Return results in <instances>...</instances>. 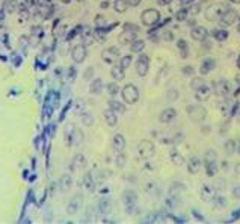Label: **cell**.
Instances as JSON below:
<instances>
[{
  "mask_svg": "<svg viewBox=\"0 0 240 224\" xmlns=\"http://www.w3.org/2000/svg\"><path fill=\"white\" fill-rule=\"evenodd\" d=\"M187 114L193 123H202L207 117V111L201 105H193V106L187 107Z\"/></svg>",
  "mask_w": 240,
  "mask_h": 224,
  "instance_id": "cell-1",
  "label": "cell"
},
{
  "mask_svg": "<svg viewBox=\"0 0 240 224\" xmlns=\"http://www.w3.org/2000/svg\"><path fill=\"white\" fill-rule=\"evenodd\" d=\"M121 94H122L124 102L128 103V105H133V103H136L139 100V91H137V88L135 85H126Z\"/></svg>",
  "mask_w": 240,
  "mask_h": 224,
  "instance_id": "cell-2",
  "label": "cell"
},
{
  "mask_svg": "<svg viewBox=\"0 0 240 224\" xmlns=\"http://www.w3.org/2000/svg\"><path fill=\"white\" fill-rule=\"evenodd\" d=\"M160 20V14L157 9H147L142 12V23L145 26H156Z\"/></svg>",
  "mask_w": 240,
  "mask_h": 224,
  "instance_id": "cell-3",
  "label": "cell"
},
{
  "mask_svg": "<svg viewBox=\"0 0 240 224\" xmlns=\"http://www.w3.org/2000/svg\"><path fill=\"white\" fill-rule=\"evenodd\" d=\"M225 11H227V6H224V5L217 3V5H215V6L207 8L206 17L208 18V20H213V18H220V15H222Z\"/></svg>",
  "mask_w": 240,
  "mask_h": 224,
  "instance_id": "cell-4",
  "label": "cell"
},
{
  "mask_svg": "<svg viewBox=\"0 0 240 224\" xmlns=\"http://www.w3.org/2000/svg\"><path fill=\"white\" fill-rule=\"evenodd\" d=\"M148 67H149V59L147 55H140L136 61V71L139 76H145L148 73Z\"/></svg>",
  "mask_w": 240,
  "mask_h": 224,
  "instance_id": "cell-5",
  "label": "cell"
},
{
  "mask_svg": "<svg viewBox=\"0 0 240 224\" xmlns=\"http://www.w3.org/2000/svg\"><path fill=\"white\" fill-rule=\"evenodd\" d=\"M137 150H139V154L142 158H151L153 153H154V145L151 144L149 141H140L139 145H137Z\"/></svg>",
  "mask_w": 240,
  "mask_h": 224,
  "instance_id": "cell-6",
  "label": "cell"
},
{
  "mask_svg": "<svg viewBox=\"0 0 240 224\" xmlns=\"http://www.w3.org/2000/svg\"><path fill=\"white\" fill-rule=\"evenodd\" d=\"M206 168L210 176L215 174V171H216V154L211 150H208L206 154Z\"/></svg>",
  "mask_w": 240,
  "mask_h": 224,
  "instance_id": "cell-7",
  "label": "cell"
},
{
  "mask_svg": "<svg viewBox=\"0 0 240 224\" xmlns=\"http://www.w3.org/2000/svg\"><path fill=\"white\" fill-rule=\"evenodd\" d=\"M219 20H220V23L224 24V26H231V24L236 23V20H237V12L233 11V9H227V11L220 15Z\"/></svg>",
  "mask_w": 240,
  "mask_h": 224,
  "instance_id": "cell-8",
  "label": "cell"
},
{
  "mask_svg": "<svg viewBox=\"0 0 240 224\" xmlns=\"http://www.w3.org/2000/svg\"><path fill=\"white\" fill-rule=\"evenodd\" d=\"M119 56V52H118V48L116 47H109L106 48L103 52V61L104 62H107V64H112L115 62L116 59Z\"/></svg>",
  "mask_w": 240,
  "mask_h": 224,
  "instance_id": "cell-9",
  "label": "cell"
},
{
  "mask_svg": "<svg viewBox=\"0 0 240 224\" xmlns=\"http://www.w3.org/2000/svg\"><path fill=\"white\" fill-rule=\"evenodd\" d=\"M196 91V98L198 100H207V98H210V95H211V88L208 86V85H206V83H202L198 89H195Z\"/></svg>",
  "mask_w": 240,
  "mask_h": 224,
  "instance_id": "cell-10",
  "label": "cell"
},
{
  "mask_svg": "<svg viewBox=\"0 0 240 224\" xmlns=\"http://www.w3.org/2000/svg\"><path fill=\"white\" fill-rule=\"evenodd\" d=\"M85 56H86V47L83 44H79L76 46V48L73 50V59L76 62H83L85 61Z\"/></svg>",
  "mask_w": 240,
  "mask_h": 224,
  "instance_id": "cell-11",
  "label": "cell"
},
{
  "mask_svg": "<svg viewBox=\"0 0 240 224\" xmlns=\"http://www.w3.org/2000/svg\"><path fill=\"white\" fill-rule=\"evenodd\" d=\"M190 35H192V38L196 39V41H202V39H206L207 38V29L206 27H202V26H196V27L192 29Z\"/></svg>",
  "mask_w": 240,
  "mask_h": 224,
  "instance_id": "cell-12",
  "label": "cell"
},
{
  "mask_svg": "<svg viewBox=\"0 0 240 224\" xmlns=\"http://www.w3.org/2000/svg\"><path fill=\"white\" fill-rule=\"evenodd\" d=\"M175 117H177V112H175L172 107H168V109H165V111L160 114V121H162V123H171Z\"/></svg>",
  "mask_w": 240,
  "mask_h": 224,
  "instance_id": "cell-13",
  "label": "cell"
},
{
  "mask_svg": "<svg viewBox=\"0 0 240 224\" xmlns=\"http://www.w3.org/2000/svg\"><path fill=\"white\" fill-rule=\"evenodd\" d=\"M119 43L121 44H131L135 39H136V32H128V30H124L121 35H119Z\"/></svg>",
  "mask_w": 240,
  "mask_h": 224,
  "instance_id": "cell-14",
  "label": "cell"
},
{
  "mask_svg": "<svg viewBox=\"0 0 240 224\" xmlns=\"http://www.w3.org/2000/svg\"><path fill=\"white\" fill-rule=\"evenodd\" d=\"M124 147H126V139H124V136L122 135H115L113 136V149L118 152V153H121L122 150H124Z\"/></svg>",
  "mask_w": 240,
  "mask_h": 224,
  "instance_id": "cell-15",
  "label": "cell"
},
{
  "mask_svg": "<svg viewBox=\"0 0 240 224\" xmlns=\"http://www.w3.org/2000/svg\"><path fill=\"white\" fill-rule=\"evenodd\" d=\"M104 120H106V123H107L109 126H115V124H116L118 118H116V114H115V111L112 107L107 109V111H104Z\"/></svg>",
  "mask_w": 240,
  "mask_h": 224,
  "instance_id": "cell-16",
  "label": "cell"
},
{
  "mask_svg": "<svg viewBox=\"0 0 240 224\" xmlns=\"http://www.w3.org/2000/svg\"><path fill=\"white\" fill-rule=\"evenodd\" d=\"M187 168H189V171H190V173L196 174V173L201 170V159H199V158H192V159L189 161V165H187Z\"/></svg>",
  "mask_w": 240,
  "mask_h": 224,
  "instance_id": "cell-17",
  "label": "cell"
},
{
  "mask_svg": "<svg viewBox=\"0 0 240 224\" xmlns=\"http://www.w3.org/2000/svg\"><path fill=\"white\" fill-rule=\"evenodd\" d=\"M213 67H215V61L213 59H206L202 62V65H201V74H208Z\"/></svg>",
  "mask_w": 240,
  "mask_h": 224,
  "instance_id": "cell-18",
  "label": "cell"
},
{
  "mask_svg": "<svg viewBox=\"0 0 240 224\" xmlns=\"http://www.w3.org/2000/svg\"><path fill=\"white\" fill-rule=\"evenodd\" d=\"M112 77H113L115 80H122V79H124V68H122L121 65L113 67V68H112Z\"/></svg>",
  "mask_w": 240,
  "mask_h": 224,
  "instance_id": "cell-19",
  "label": "cell"
},
{
  "mask_svg": "<svg viewBox=\"0 0 240 224\" xmlns=\"http://www.w3.org/2000/svg\"><path fill=\"white\" fill-rule=\"evenodd\" d=\"M201 195H202V199H206V200H210V199H213V195H215V191L210 188L208 185H204L202 189H201Z\"/></svg>",
  "mask_w": 240,
  "mask_h": 224,
  "instance_id": "cell-20",
  "label": "cell"
},
{
  "mask_svg": "<svg viewBox=\"0 0 240 224\" xmlns=\"http://www.w3.org/2000/svg\"><path fill=\"white\" fill-rule=\"evenodd\" d=\"M127 6H128V2H127V0H116L115 5H113V8L116 12H126Z\"/></svg>",
  "mask_w": 240,
  "mask_h": 224,
  "instance_id": "cell-21",
  "label": "cell"
},
{
  "mask_svg": "<svg viewBox=\"0 0 240 224\" xmlns=\"http://www.w3.org/2000/svg\"><path fill=\"white\" fill-rule=\"evenodd\" d=\"M215 89H216L217 94H225V93H228V85L225 83V80H219L215 85Z\"/></svg>",
  "mask_w": 240,
  "mask_h": 224,
  "instance_id": "cell-22",
  "label": "cell"
},
{
  "mask_svg": "<svg viewBox=\"0 0 240 224\" xmlns=\"http://www.w3.org/2000/svg\"><path fill=\"white\" fill-rule=\"evenodd\" d=\"M101 88H103V83L100 79H95L91 85V93L92 94H100L101 93Z\"/></svg>",
  "mask_w": 240,
  "mask_h": 224,
  "instance_id": "cell-23",
  "label": "cell"
},
{
  "mask_svg": "<svg viewBox=\"0 0 240 224\" xmlns=\"http://www.w3.org/2000/svg\"><path fill=\"white\" fill-rule=\"evenodd\" d=\"M131 52H136V53H139L140 50H144V47H145V43L142 41V39H135L133 43H131Z\"/></svg>",
  "mask_w": 240,
  "mask_h": 224,
  "instance_id": "cell-24",
  "label": "cell"
},
{
  "mask_svg": "<svg viewBox=\"0 0 240 224\" xmlns=\"http://www.w3.org/2000/svg\"><path fill=\"white\" fill-rule=\"evenodd\" d=\"M213 36L216 38L217 41H224V39L228 38V32H227V30H220V29H217V30L213 32Z\"/></svg>",
  "mask_w": 240,
  "mask_h": 224,
  "instance_id": "cell-25",
  "label": "cell"
},
{
  "mask_svg": "<svg viewBox=\"0 0 240 224\" xmlns=\"http://www.w3.org/2000/svg\"><path fill=\"white\" fill-rule=\"evenodd\" d=\"M171 158H172V162H174V164H177V165H181V164L184 162L183 156H181V154L178 153V152H172Z\"/></svg>",
  "mask_w": 240,
  "mask_h": 224,
  "instance_id": "cell-26",
  "label": "cell"
},
{
  "mask_svg": "<svg viewBox=\"0 0 240 224\" xmlns=\"http://www.w3.org/2000/svg\"><path fill=\"white\" fill-rule=\"evenodd\" d=\"M126 203L127 204H135V201H136V194L135 192H131V191H128L126 192Z\"/></svg>",
  "mask_w": 240,
  "mask_h": 224,
  "instance_id": "cell-27",
  "label": "cell"
},
{
  "mask_svg": "<svg viewBox=\"0 0 240 224\" xmlns=\"http://www.w3.org/2000/svg\"><path fill=\"white\" fill-rule=\"evenodd\" d=\"M177 47L181 48V56L186 58V55H187V46H186V41H184V39H180V41L177 43Z\"/></svg>",
  "mask_w": 240,
  "mask_h": 224,
  "instance_id": "cell-28",
  "label": "cell"
},
{
  "mask_svg": "<svg viewBox=\"0 0 240 224\" xmlns=\"http://www.w3.org/2000/svg\"><path fill=\"white\" fill-rule=\"evenodd\" d=\"M110 107L113 109V111H118V112H124L126 111V107H124V105H121L119 102H110Z\"/></svg>",
  "mask_w": 240,
  "mask_h": 224,
  "instance_id": "cell-29",
  "label": "cell"
},
{
  "mask_svg": "<svg viewBox=\"0 0 240 224\" xmlns=\"http://www.w3.org/2000/svg\"><path fill=\"white\" fill-rule=\"evenodd\" d=\"M130 64H131V56H128V55H127V56H124V58L121 59V64H119V65L126 70V68H128V67H130Z\"/></svg>",
  "mask_w": 240,
  "mask_h": 224,
  "instance_id": "cell-30",
  "label": "cell"
},
{
  "mask_svg": "<svg viewBox=\"0 0 240 224\" xmlns=\"http://www.w3.org/2000/svg\"><path fill=\"white\" fill-rule=\"evenodd\" d=\"M107 91H109V94H112V95H115L118 91H119V88H118V85H116V82H113V83H109L107 85Z\"/></svg>",
  "mask_w": 240,
  "mask_h": 224,
  "instance_id": "cell-31",
  "label": "cell"
},
{
  "mask_svg": "<svg viewBox=\"0 0 240 224\" xmlns=\"http://www.w3.org/2000/svg\"><path fill=\"white\" fill-rule=\"evenodd\" d=\"M166 204L171 208V209H174V208H177L178 206V199H177V195H174L172 199H168V201H166Z\"/></svg>",
  "mask_w": 240,
  "mask_h": 224,
  "instance_id": "cell-32",
  "label": "cell"
},
{
  "mask_svg": "<svg viewBox=\"0 0 240 224\" xmlns=\"http://www.w3.org/2000/svg\"><path fill=\"white\" fill-rule=\"evenodd\" d=\"M201 11V5L199 3H196V5H193V6H190L189 9H187V14H192V15H196L198 12Z\"/></svg>",
  "mask_w": 240,
  "mask_h": 224,
  "instance_id": "cell-33",
  "label": "cell"
},
{
  "mask_svg": "<svg viewBox=\"0 0 240 224\" xmlns=\"http://www.w3.org/2000/svg\"><path fill=\"white\" fill-rule=\"evenodd\" d=\"M175 17H177V20H180V21L186 20V17H187V9H181V11H178L177 14H175Z\"/></svg>",
  "mask_w": 240,
  "mask_h": 224,
  "instance_id": "cell-34",
  "label": "cell"
},
{
  "mask_svg": "<svg viewBox=\"0 0 240 224\" xmlns=\"http://www.w3.org/2000/svg\"><path fill=\"white\" fill-rule=\"evenodd\" d=\"M124 30H128V32H139V27H137V26H135V24H126V26H124Z\"/></svg>",
  "mask_w": 240,
  "mask_h": 224,
  "instance_id": "cell-35",
  "label": "cell"
},
{
  "mask_svg": "<svg viewBox=\"0 0 240 224\" xmlns=\"http://www.w3.org/2000/svg\"><path fill=\"white\" fill-rule=\"evenodd\" d=\"M202 83H204L202 79H193V80H192V88H193V89H198Z\"/></svg>",
  "mask_w": 240,
  "mask_h": 224,
  "instance_id": "cell-36",
  "label": "cell"
},
{
  "mask_svg": "<svg viewBox=\"0 0 240 224\" xmlns=\"http://www.w3.org/2000/svg\"><path fill=\"white\" fill-rule=\"evenodd\" d=\"M116 164H118L119 167H122L124 164H126V156H124L122 153H119V154H118V159H116Z\"/></svg>",
  "mask_w": 240,
  "mask_h": 224,
  "instance_id": "cell-37",
  "label": "cell"
},
{
  "mask_svg": "<svg viewBox=\"0 0 240 224\" xmlns=\"http://www.w3.org/2000/svg\"><path fill=\"white\" fill-rule=\"evenodd\" d=\"M83 123L85 124H92V117L89 114H83Z\"/></svg>",
  "mask_w": 240,
  "mask_h": 224,
  "instance_id": "cell-38",
  "label": "cell"
},
{
  "mask_svg": "<svg viewBox=\"0 0 240 224\" xmlns=\"http://www.w3.org/2000/svg\"><path fill=\"white\" fill-rule=\"evenodd\" d=\"M225 147H227L228 153H233V152H234V147H236V145H234V141H228V144H227Z\"/></svg>",
  "mask_w": 240,
  "mask_h": 224,
  "instance_id": "cell-39",
  "label": "cell"
},
{
  "mask_svg": "<svg viewBox=\"0 0 240 224\" xmlns=\"http://www.w3.org/2000/svg\"><path fill=\"white\" fill-rule=\"evenodd\" d=\"M95 23H97V26H103L106 21H104V17H101V15H98L97 18H95Z\"/></svg>",
  "mask_w": 240,
  "mask_h": 224,
  "instance_id": "cell-40",
  "label": "cell"
},
{
  "mask_svg": "<svg viewBox=\"0 0 240 224\" xmlns=\"http://www.w3.org/2000/svg\"><path fill=\"white\" fill-rule=\"evenodd\" d=\"M177 97H178V91H175V89L169 91V98H171V100H175Z\"/></svg>",
  "mask_w": 240,
  "mask_h": 224,
  "instance_id": "cell-41",
  "label": "cell"
},
{
  "mask_svg": "<svg viewBox=\"0 0 240 224\" xmlns=\"http://www.w3.org/2000/svg\"><path fill=\"white\" fill-rule=\"evenodd\" d=\"M233 195L237 197V199H240V186H234V189H233Z\"/></svg>",
  "mask_w": 240,
  "mask_h": 224,
  "instance_id": "cell-42",
  "label": "cell"
},
{
  "mask_svg": "<svg viewBox=\"0 0 240 224\" xmlns=\"http://www.w3.org/2000/svg\"><path fill=\"white\" fill-rule=\"evenodd\" d=\"M79 30H80V27H76V29H73V34H69L68 36H67V39H71L74 35H77L79 34Z\"/></svg>",
  "mask_w": 240,
  "mask_h": 224,
  "instance_id": "cell-43",
  "label": "cell"
},
{
  "mask_svg": "<svg viewBox=\"0 0 240 224\" xmlns=\"http://www.w3.org/2000/svg\"><path fill=\"white\" fill-rule=\"evenodd\" d=\"M127 2H128L130 6H137V5L140 3V0H127Z\"/></svg>",
  "mask_w": 240,
  "mask_h": 224,
  "instance_id": "cell-44",
  "label": "cell"
},
{
  "mask_svg": "<svg viewBox=\"0 0 240 224\" xmlns=\"http://www.w3.org/2000/svg\"><path fill=\"white\" fill-rule=\"evenodd\" d=\"M171 2H172V0H159L160 5H169Z\"/></svg>",
  "mask_w": 240,
  "mask_h": 224,
  "instance_id": "cell-45",
  "label": "cell"
},
{
  "mask_svg": "<svg viewBox=\"0 0 240 224\" xmlns=\"http://www.w3.org/2000/svg\"><path fill=\"white\" fill-rule=\"evenodd\" d=\"M184 71H186V73H192L193 70H192V67H186V70Z\"/></svg>",
  "mask_w": 240,
  "mask_h": 224,
  "instance_id": "cell-46",
  "label": "cell"
},
{
  "mask_svg": "<svg viewBox=\"0 0 240 224\" xmlns=\"http://www.w3.org/2000/svg\"><path fill=\"white\" fill-rule=\"evenodd\" d=\"M236 173H240V164H237V165H236Z\"/></svg>",
  "mask_w": 240,
  "mask_h": 224,
  "instance_id": "cell-47",
  "label": "cell"
},
{
  "mask_svg": "<svg viewBox=\"0 0 240 224\" xmlns=\"http://www.w3.org/2000/svg\"><path fill=\"white\" fill-rule=\"evenodd\" d=\"M231 3H240V0H229Z\"/></svg>",
  "mask_w": 240,
  "mask_h": 224,
  "instance_id": "cell-48",
  "label": "cell"
},
{
  "mask_svg": "<svg viewBox=\"0 0 240 224\" xmlns=\"http://www.w3.org/2000/svg\"><path fill=\"white\" fill-rule=\"evenodd\" d=\"M27 2H29V3H36L38 0H27Z\"/></svg>",
  "mask_w": 240,
  "mask_h": 224,
  "instance_id": "cell-49",
  "label": "cell"
},
{
  "mask_svg": "<svg viewBox=\"0 0 240 224\" xmlns=\"http://www.w3.org/2000/svg\"><path fill=\"white\" fill-rule=\"evenodd\" d=\"M183 3H189V2H192V0H181Z\"/></svg>",
  "mask_w": 240,
  "mask_h": 224,
  "instance_id": "cell-50",
  "label": "cell"
},
{
  "mask_svg": "<svg viewBox=\"0 0 240 224\" xmlns=\"http://www.w3.org/2000/svg\"><path fill=\"white\" fill-rule=\"evenodd\" d=\"M237 67H240V56H239V59H237Z\"/></svg>",
  "mask_w": 240,
  "mask_h": 224,
  "instance_id": "cell-51",
  "label": "cell"
},
{
  "mask_svg": "<svg viewBox=\"0 0 240 224\" xmlns=\"http://www.w3.org/2000/svg\"><path fill=\"white\" fill-rule=\"evenodd\" d=\"M62 2H64V3H69L71 0H62Z\"/></svg>",
  "mask_w": 240,
  "mask_h": 224,
  "instance_id": "cell-52",
  "label": "cell"
},
{
  "mask_svg": "<svg viewBox=\"0 0 240 224\" xmlns=\"http://www.w3.org/2000/svg\"><path fill=\"white\" fill-rule=\"evenodd\" d=\"M237 29H239V32H240V24H239V27H237Z\"/></svg>",
  "mask_w": 240,
  "mask_h": 224,
  "instance_id": "cell-53",
  "label": "cell"
},
{
  "mask_svg": "<svg viewBox=\"0 0 240 224\" xmlns=\"http://www.w3.org/2000/svg\"><path fill=\"white\" fill-rule=\"evenodd\" d=\"M77 2H83V0H77Z\"/></svg>",
  "mask_w": 240,
  "mask_h": 224,
  "instance_id": "cell-54",
  "label": "cell"
}]
</instances>
